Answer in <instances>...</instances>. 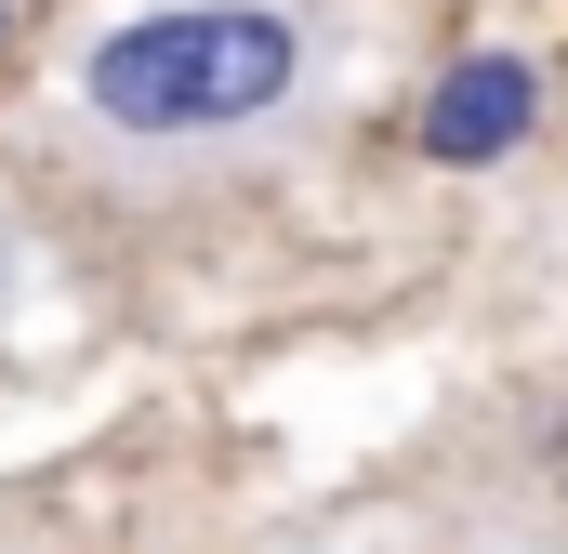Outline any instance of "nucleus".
Wrapping results in <instances>:
<instances>
[{"mask_svg":"<svg viewBox=\"0 0 568 554\" xmlns=\"http://www.w3.org/2000/svg\"><path fill=\"white\" fill-rule=\"evenodd\" d=\"M344 27L317 0H145L53 53L27 145L106 212H212L344 133Z\"/></svg>","mask_w":568,"mask_h":554,"instance_id":"1","label":"nucleus"},{"mask_svg":"<svg viewBox=\"0 0 568 554\" xmlns=\"http://www.w3.org/2000/svg\"><path fill=\"white\" fill-rule=\"evenodd\" d=\"M278 554H410V542H278Z\"/></svg>","mask_w":568,"mask_h":554,"instance_id":"3","label":"nucleus"},{"mask_svg":"<svg viewBox=\"0 0 568 554\" xmlns=\"http://www.w3.org/2000/svg\"><path fill=\"white\" fill-rule=\"evenodd\" d=\"M529 133H542V66L529 53H449L424 80V120H410V145L436 172H503Z\"/></svg>","mask_w":568,"mask_h":554,"instance_id":"2","label":"nucleus"},{"mask_svg":"<svg viewBox=\"0 0 568 554\" xmlns=\"http://www.w3.org/2000/svg\"><path fill=\"white\" fill-rule=\"evenodd\" d=\"M0 40H13V0H0Z\"/></svg>","mask_w":568,"mask_h":554,"instance_id":"4","label":"nucleus"}]
</instances>
